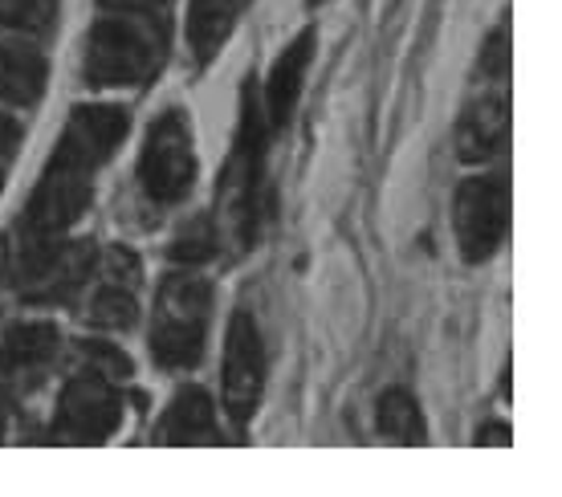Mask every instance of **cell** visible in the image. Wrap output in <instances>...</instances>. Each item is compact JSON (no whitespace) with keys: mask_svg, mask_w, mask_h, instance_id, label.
Segmentation results:
<instances>
[{"mask_svg":"<svg viewBox=\"0 0 562 497\" xmlns=\"http://www.w3.org/2000/svg\"><path fill=\"white\" fill-rule=\"evenodd\" d=\"M131 118L123 106H74L70 123L45 163L42 180L29 196L25 216L0 241V282L25 290L66 245L94 200V180L111 163L119 143L127 139Z\"/></svg>","mask_w":562,"mask_h":497,"instance_id":"1","label":"cell"},{"mask_svg":"<svg viewBox=\"0 0 562 497\" xmlns=\"http://www.w3.org/2000/svg\"><path fill=\"white\" fill-rule=\"evenodd\" d=\"M266 111H261V99L249 86L237 139H233L228 163L221 171V188H216V233H221V241H233L237 249H249L261 237V216H266Z\"/></svg>","mask_w":562,"mask_h":497,"instance_id":"2","label":"cell"},{"mask_svg":"<svg viewBox=\"0 0 562 497\" xmlns=\"http://www.w3.org/2000/svg\"><path fill=\"white\" fill-rule=\"evenodd\" d=\"M212 327V285L192 266L164 278L151 314V359L168 371H188L204 359Z\"/></svg>","mask_w":562,"mask_h":497,"instance_id":"3","label":"cell"},{"mask_svg":"<svg viewBox=\"0 0 562 497\" xmlns=\"http://www.w3.org/2000/svg\"><path fill=\"white\" fill-rule=\"evenodd\" d=\"M168 42L171 37H164V33L99 16L94 29L86 33L82 78L90 86H131V90H139L164 70Z\"/></svg>","mask_w":562,"mask_h":497,"instance_id":"4","label":"cell"},{"mask_svg":"<svg viewBox=\"0 0 562 497\" xmlns=\"http://www.w3.org/2000/svg\"><path fill=\"white\" fill-rule=\"evenodd\" d=\"M196 139H192V123L183 111H164L151 123L147 139L139 151V188L147 204L155 208H171L183 204L196 188Z\"/></svg>","mask_w":562,"mask_h":497,"instance_id":"5","label":"cell"},{"mask_svg":"<svg viewBox=\"0 0 562 497\" xmlns=\"http://www.w3.org/2000/svg\"><path fill=\"white\" fill-rule=\"evenodd\" d=\"M123 425V392L119 380L102 371H78L61 387L54 416V441L61 444H102Z\"/></svg>","mask_w":562,"mask_h":497,"instance_id":"6","label":"cell"},{"mask_svg":"<svg viewBox=\"0 0 562 497\" xmlns=\"http://www.w3.org/2000/svg\"><path fill=\"white\" fill-rule=\"evenodd\" d=\"M509 228V184L502 176H473L457 188V245L469 266L490 261Z\"/></svg>","mask_w":562,"mask_h":497,"instance_id":"7","label":"cell"},{"mask_svg":"<svg viewBox=\"0 0 562 497\" xmlns=\"http://www.w3.org/2000/svg\"><path fill=\"white\" fill-rule=\"evenodd\" d=\"M266 342L261 327L249 310H237L228 318L225 335V408L233 425L245 428L261 408V392H266Z\"/></svg>","mask_w":562,"mask_h":497,"instance_id":"8","label":"cell"},{"mask_svg":"<svg viewBox=\"0 0 562 497\" xmlns=\"http://www.w3.org/2000/svg\"><path fill=\"white\" fill-rule=\"evenodd\" d=\"M94 294H90V323L102 330H127L139 318V285H143V266L139 257L111 245L106 253L94 261Z\"/></svg>","mask_w":562,"mask_h":497,"instance_id":"9","label":"cell"},{"mask_svg":"<svg viewBox=\"0 0 562 497\" xmlns=\"http://www.w3.org/2000/svg\"><path fill=\"white\" fill-rule=\"evenodd\" d=\"M509 78L481 74L477 94L464 102L461 123H457V156L464 163H485L509 139Z\"/></svg>","mask_w":562,"mask_h":497,"instance_id":"10","label":"cell"},{"mask_svg":"<svg viewBox=\"0 0 562 497\" xmlns=\"http://www.w3.org/2000/svg\"><path fill=\"white\" fill-rule=\"evenodd\" d=\"M61 351V330L54 323H21L0 342V384L33 387L54 368Z\"/></svg>","mask_w":562,"mask_h":497,"instance_id":"11","label":"cell"},{"mask_svg":"<svg viewBox=\"0 0 562 497\" xmlns=\"http://www.w3.org/2000/svg\"><path fill=\"white\" fill-rule=\"evenodd\" d=\"M314 45H318V33L302 29L294 42L281 49L278 61H273L266 82V99H261L269 127H285L290 123V114H294L297 99H302V82H306L310 61H314Z\"/></svg>","mask_w":562,"mask_h":497,"instance_id":"12","label":"cell"},{"mask_svg":"<svg viewBox=\"0 0 562 497\" xmlns=\"http://www.w3.org/2000/svg\"><path fill=\"white\" fill-rule=\"evenodd\" d=\"M159 444H216L221 441V425H216V408H212L209 392L200 387H180L171 396L168 413L155 428Z\"/></svg>","mask_w":562,"mask_h":497,"instance_id":"13","label":"cell"},{"mask_svg":"<svg viewBox=\"0 0 562 497\" xmlns=\"http://www.w3.org/2000/svg\"><path fill=\"white\" fill-rule=\"evenodd\" d=\"M245 9L249 0H192L188 4V45H192L196 66H209L225 49Z\"/></svg>","mask_w":562,"mask_h":497,"instance_id":"14","label":"cell"},{"mask_svg":"<svg viewBox=\"0 0 562 497\" xmlns=\"http://www.w3.org/2000/svg\"><path fill=\"white\" fill-rule=\"evenodd\" d=\"M45 78H49V66L37 49L0 42V102L33 106L45 94Z\"/></svg>","mask_w":562,"mask_h":497,"instance_id":"15","label":"cell"},{"mask_svg":"<svg viewBox=\"0 0 562 497\" xmlns=\"http://www.w3.org/2000/svg\"><path fill=\"white\" fill-rule=\"evenodd\" d=\"M380 432L395 444H424L428 441V428H424L420 404L412 392L392 387L380 396Z\"/></svg>","mask_w":562,"mask_h":497,"instance_id":"16","label":"cell"},{"mask_svg":"<svg viewBox=\"0 0 562 497\" xmlns=\"http://www.w3.org/2000/svg\"><path fill=\"white\" fill-rule=\"evenodd\" d=\"M171 4L176 0H99V16L127 21V25L151 29V33L171 37Z\"/></svg>","mask_w":562,"mask_h":497,"instance_id":"17","label":"cell"},{"mask_svg":"<svg viewBox=\"0 0 562 497\" xmlns=\"http://www.w3.org/2000/svg\"><path fill=\"white\" fill-rule=\"evenodd\" d=\"M216 253H221V233H216V221H212V216H196V221L171 241V257H176L180 266H204V261H212Z\"/></svg>","mask_w":562,"mask_h":497,"instance_id":"18","label":"cell"},{"mask_svg":"<svg viewBox=\"0 0 562 497\" xmlns=\"http://www.w3.org/2000/svg\"><path fill=\"white\" fill-rule=\"evenodd\" d=\"M57 16V0H0V25H13V29H42L54 25Z\"/></svg>","mask_w":562,"mask_h":497,"instance_id":"19","label":"cell"},{"mask_svg":"<svg viewBox=\"0 0 562 497\" xmlns=\"http://www.w3.org/2000/svg\"><path fill=\"white\" fill-rule=\"evenodd\" d=\"M82 359L90 363V371H102L111 380H127L131 375V359L111 342H82Z\"/></svg>","mask_w":562,"mask_h":497,"instance_id":"20","label":"cell"},{"mask_svg":"<svg viewBox=\"0 0 562 497\" xmlns=\"http://www.w3.org/2000/svg\"><path fill=\"white\" fill-rule=\"evenodd\" d=\"M16 147H21V123L13 114H0V192H4V180H9V168L16 159Z\"/></svg>","mask_w":562,"mask_h":497,"instance_id":"21","label":"cell"},{"mask_svg":"<svg viewBox=\"0 0 562 497\" xmlns=\"http://www.w3.org/2000/svg\"><path fill=\"white\" fill-rule=\"evenodd\" d=\"M514 441V432L506 425H481L477 428V444H509Z\"/></svg>","mask_w":562,"mask_h":497,"instance_id":"22","label":"cell"}]
</instances>
